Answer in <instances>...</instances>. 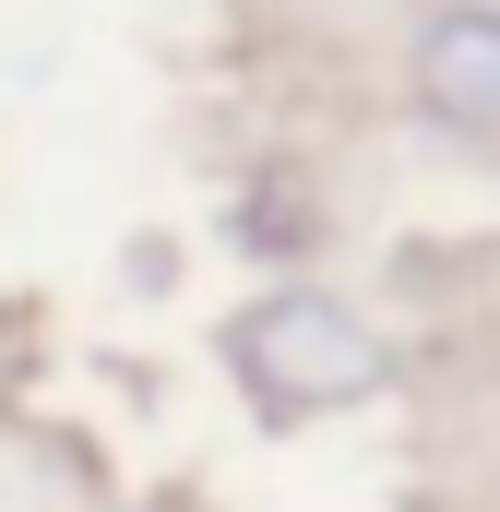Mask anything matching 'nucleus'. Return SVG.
<instances>
[{
  "instance_id": "obj_1",
  "label": "nucleus",
  "mask_w": 500,
  "mask_h": 512,
  "mask_svg": "<svg viewBox=\"0 0 500 512\" xmlns=\"http://www.w3.org/2000/svg\"><path fill=\"white\" fill-rule=\"evenodd\" d=\"M227 382L274 417V429H298V417H346V405H370L393 382V358H381V334L334 298V286H262L227 310Z\"/></svg>"
},
{
  "instance_id": "obj_2",
  "label": "nucleus",
  "mask_w": 500,
  "mask_h": 512,
  "mask_svg": "<svg viewBox=\"0 0 500 512\" xmlns=\"http://www.w3.org/2000/svg\"><path fill=\"white\" fill-rule=\"evenodd\" d=\"M405 84L441 131H500V0H441L417 24Z\"/></svg>"
}]
</instances>
